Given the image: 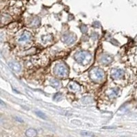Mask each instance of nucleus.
<instances>
[{
    "instance_id": "obj_1",
    "label": "nucleus",
    "mask_w": 137,
    "mask_h": 137,
    "mask_svg": "<svg viewBox=\"0 0 137 137\" xmlns=\"http://www.w3.org/2000/svg\"><path fill=\"white\" fill-rule=\"evenodd\" d=\"M75 59L78 63L86 65L91 60V55L89 52L86 51H80L77 52L75 55Z\"/></svg>"
},
{
    "instance_id": "obj_2",
    "label": "nucleus",
    "mask_w": 137,
    "mask_h": 137,
    "mask_svg": "<svg viewBox=\"0 0 137 137\" xmlns=\"http://www.w3.org/2000/svg\"><path fill=\"white\" fill-rule=\"evenodd\" d=\"M89 76L91 78V80L94 81H101L104 78L105 74L104 72L102 69L99 68H93V69L90 70L89 73Z\"/></svg>"
},
{
    "instance_id": "obj_3",
    "label": "nucleus",
    "mask_w": 137,
    "mask_h": 137,
    "mask_svg": "<svg viewBox=\"0 0 137 137\" xmlns=\"http://www.w3.org/2000/svg\"><path fill=\"white\" fill-rule=\"evenodd\" d=\"M54 72L58 76H60L61 78L67 77L69 74L67 67L64 64L59 63L57 64L54 67Z\"/></svg>"
},
{
    "instance_id": "obj_4",
    "label": "nucleus",
    "mask_w": 137,
    "mask_h": 137,
    "mask_svg": "<svg viewBox=\"0 0 137 137\" xmlns=\"http://www.w3.org/2000/svg\"><path fill=\"white\" fill-rule=\"evenodd\" d=\"M76 38L75 36L72 34H65L62 36V41L64 43H67V45H71L76 41Z\"/></svg>"
},
{
    "instance_id": "obj_5",
    "label": "nucleus",
    "mask_w": 137,
    "mask_h": 137,
    "mask_svg": "<svg viewBox=\"0 0 137 137\" xmlns=\"http://www.w3.org/2000/svg\"><path fill=\"white\" fill-rule=\"evenodd\" d=\"M111 75L113 76V78L115 79H119V78H122L124 75V72L123 70L119 69H113L112 71Z\"/></svg>"
},
{
    "instance_id": "obj_6",
    "label": "nucleus",
    "mask_w": 137,
    "mask_h": 137,
    "mask_svg": "<svg viewBox=\"0 0 137 137\" xmlns=\"http://www.w3.org/2000/svg\"><path fill=\"white\" fill-rule=\"evenodd\" d=\"M8 65H9V67H10V69H12L15 72H19L21 71V65L16 61L10 62Z\"/></svg>"
},
{
    "instance_id": "obj_7",
    "label": "nucleus",
    "mask_w": 137,
    "mask_h": 137,
    "mask_svg": "<svg viewBox=\"0 0 137 137\" xmlns=\"http://www.w3.org/2000/svg\"><path fill=\"white\" fill-rule=\"evenodd\" d=\"M32 38V34L31 33L29 32H25L24 33H23V34L20 36V38L19 39V42H26V41H30Z\"/></svg>"
},
{
    "instance_id": "obj_8",
    "label": "nucleus",
    "mask_w": 137,
    "mask_h": 137,
    "mask_svg": "<svg viewBox=\"0 0 137 137\" xmlns=\"http://www.w3.org/2000/svg\"><path fill=\"white\" fill-rule=\"evenodd\" d=\"M69 88L70 90L71 91H74V92H76V91H79L80 89V85L76 82H70L69 84Z\"/></svg>"
},
{
    "instance_id": "obj_9",
    "label": "nucleus",
    "mask_w": 137,
    "mask_h": 137,
    "mask_svg": "<svg viewBox=\"0 0 137 137\" xmlns=\"http://www.w3.org/2000/svg\"><path fill=\"white\" fill-rule=\"evenodd\" d=\"M113 57L110 55H104L101 58V62L103 64H106V65L111 63L113 61Z\"/></svg>"
},
{
    "instance_id": "obj_10",
    "label": "nucleus",
    "mask_w": 137,
    "mask_h": 137,
    "mask_svg": "<svg viewBox=\"0 0 137 137\" xmlns=\"http://www.w3.org/2000/svg\"><path fill=\"white\" fill-rule=\"evenodd\" d=\"M49 84L52 87L55 88H59L61 86V84L59 80H56V79H52L49 81Z\"/></svg>"
},
{
    "instance_id": "obj_11",
    "label": "nucleus",
    "mask_w": 137,
    "mask_h": 137,
    "mask_svg": "<svg viewBox=\"0 0 137 137\" xmlns=\"http://www.w3.org/2000/svg\"><path fill=\"white\" fill-rule=\"evenodd\" d=\"M25 135L29 137H34L37 135V132L35 129L33 128H30V129L27 130L25 132Z\"/></svg>"
},
{
    "instance_id": "obj_12",
    "label": "nucleus",
    "mask_w": 137,
    "mask_h": 137,
    "mask_svg": "<svg viewBox=\"0 0 137 137\" xmlns=\"http://www.w3.org/2000/svg\"><path fill=\"white\" fill-rule=\"evenodd\" d=\"M118 93H119V89H117V88H116V89H113V90H111L110 95H109V97H112V98H114V97L117 96Z\"/></svg>"
},
{
    "instance_id": "obj_13",
    "label": "nucleus",
    "mask_w": 137,
    "mask_h": 137,
    "mask_svg": "<svg viewBox=\"0 0 137 137\" xmlns=\"http://www.w3.org/2000/svg\"><path fill=\"white\" fill-rule=\"evenodd\" d=\"M93 102V99L89 97H85L82 99V102L84 104H90Z\"/></svg>"
},
{
    "instance_id": "obj_14",
    "label": "nucleus",
    "mask_w": 137,
    "mask_h": 137,
    "mask_svg": "<svg viewBox=\"0 0 137 137\" xmlns=\"http://www.w3.org/2000/svg\"><path fill=\"white\" fill-rule=\"evenodd\" d=\"M35 113H36V115H38L39 117H41V118H42V119H47V117H46V115H45L43 113L41 112V111H36Z\"/></svg>"
},
{
    "instance_id": "obj_15",
    "label": "nucleus",
    "mask_w": 137,
    "mask_h": 137,
    "mask_svg": "<svg viewBox=\"0 0 137 137\" xmlns=\"http://www.w3.org/2000/svg\"><path fill=\"white\" fill-rule=\"evenodd\" d=\"M81 135L86 136H94V134L93 133H90L89 132H82Z\"/></svg>"
},
{
    "instance_id": "obj_16",
    "label": "nucleus",
    "mask_w": 137,
    "mask_h": 137,
    "mask_svg": "<svg viewBox=\"0 0 137 137\" xmlns=\"http://www.w3.org/2000/svg\"><path fill=\"white\" fill-rule=\"evenodd\" d=\"M61 97H62V95L60 94V93H58L55 96H54V99L58 101V99H60L61 98Z\"/></svg>"
},
{
    "instance_id": "obj_17",
    "label": "nucleus",
    "mask_w": 137,
    "mask_h": 137,
    "mask_svg": "<svg viewBox=\"0 0 137 137\" xmlns=\"http://www.w3.org/2000/svg\"><path fill=\"white\" fill-rule=\"evenodd\" d=\"M15 119H16V120H18V121H19V122H23V119H20L19 117H15Z\"/></svg>"
},
{
    "instance_id": "obj_18",
    "label": "nucleus",
    "mask_w": 137,
    "mask_h": 137,
    "mask_svg": "<svg viewBox=\"0 0 137 137\" xmlns=\"http://www.w3.org/2000/svg\"><path fill=\"white\" fill-rule=\"evenodd\" d=\"M1 106H2V107H5V106H6V104H4V102H3L2 100H1Z\"/></svg>"
}]
</instances>
